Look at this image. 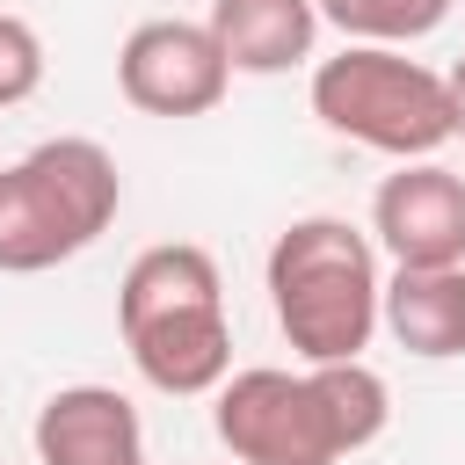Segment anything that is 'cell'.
Wrapping results in <instances>:
<instances>
[{
	"mask_svg": "<svg viewBox=\"0 0 465 465\" xmlns=\"http://www.w3.org/2000/svg\"><path fill=\"white\" fill-rule=\"evenodd\" d=\"M116 327L124 349L138 363L145 385L189 400V392H218L232 378V327H225V283L218 262L189 240L145 247L124 269L116 291Z\"/></svg>",
	"mask_w": 465,
	"mask_h": 465,
	"instance_id": "obj_1",
	"label": "cell"
},
{
	"mask_svg": "<svg viewBox=\"0 0 465 465\" xmlns=\"http://www.w3.org/2000/svg\"><path fill=\"white\" fill-rule=\"evenodd\" d=\"M378 254L349 218H298L269 247V305L305 363H356L378 334Z\"/></svg>",
	"mask_w": 465,
	"mask_h": 465,
	"instance_id": "obj_2",
	"label": "cell"
},
{
	"mask_svg": "<svg viewBox=\"0 0 465 465\" xmlns=\"http://www.w3.org/2000/svg\"><path fill=\"white\" fill-rule=\"evenodd\" d=\"M124 203V174L94 138H44L15 167H0V269L36 276L73 262L109 232Z\"/></svg>",
	"mask_w": 465,
	"mask_h": 465,
	"instance_id": "obj_3",
	"label": "cell"
},
{
	"mask_svg": "<svg viewBox=\"0 0 465 465\" xmlns=\"http://www.w3.org/2000/svg\"><path fill=\"white\" fill-rule=\"evenodd\" d=\"M312 116L334 138H356L392 160H429L450 138V94L443 73H429L407 51L349 44L341 58H320L312 73Z\"/></svg>",
	"mask_w": 465,
	"mask_h": 465,
	"instance_id": "obj_4",
	"label": "cell"
},
{
	"mask_svg": "<svg viewBox=\"0 0 465 465\" xmlns=\"http://www.w3.org/2000/svg\"><path fill=\"white\" fill-rule=\"evenodd\" d=\"M218 443L240 465H334L349 458L312 371H232L218 385Z\"/></svg>",
	"mask_w": 465,
	"mask_h": 465,
	"instance_id": "obj_5",
	"label": "cell"
},
{
	"mask_svg": "<svg viewBox=\"0 0 465 465\" xmlns=\"http://www.w3.org/2000/svg\"><path fill=\"white\" fill-rule=\"evenodd\" d=\"M225 80L232 65L203 22H138L116 51V87L145 116H203L225 102Z\"/></svg>",
	"mask_w": 465,
	"mask_h": 465,
	"instance_id": "obj_6",
	"label": "cell"
},
{
	"mask_svg": "<svg viewBox=\"0 0 465 465\" xmlns=\"http://www.w3.org/2000/svg\"><path fill=\"white\" fill-rule=\"evenodd\" d=\"M371 232L400 269H465V174L400 160L371 196Z\"/></svg>",
	"mask_w": 465,
	"mask_h": 465,
	"instance_id": "obj_7",
	"label": "cell"
},
{
	"mask_svg": "<svg viewBox=\"0 0 465 465\" xmlns=\"http://www.w3.org/2000/svg\"><path fill=\"white\" fill-rule=\"evenodd\" d=\"M36 465H145L138 407L116 385H65L36 407Z\"/></svg>",
	"mask_w": 465,
	"mask_h": 465,
	"instance_id": "obj_8",
	"label": "cell"
},
{
	"mask_svg": "<svg viewBox=\"0 0 465 465\" xmlns=\"http://www.w3.org/2000/svg\"><path fill=\"white\" fill-rule=\"evenodd\" d=\"M203 29L218 36L232 73H291L298 58H312L320 7L312 0H211Z\"/></svg>",
	"mask_w": 465,
	"mask_h": 465,
	"instance_id": "obj_9",
	"label": "cell"
},
{
	"mask_svg": "<svg viewBox=\"0 0 465 465\" xmlns=\"http://www.w3.org/2000/svg\"><path fill=\"white\" fill-rule=\"evenodd\" d=\"M378 320L407 356H465V269H392L378 291Z\"/></svg>",
	"mask_w": 465,
	"mask_h": 465,
	"instance_id": "obj_10",
	"label": "cell"
},
{
	"mask_svg": "<svg viewBox=\"0 0 465 465\" xmlns=\"http://www.w3.org/2000/svg\"><path fill=\"white\" fill-rule=\"evenodd\" d=\"M305 371H312V385H320V400H327V414H334L341 450H363V443L385 436L392 392H385V378H378L363 356H356V363H305Z\"/></svg>",
	"mask_w": 465,
	"mask_h": 465,
	"instance_id": "obj_11",
	"label": "cell"
},
{
	"mask_svg": "<svg viewBox=\"0 0 465 465\" xmlns=\"http://www.w3.org/2000/svg\"><path fill=\"white\" fill-rule=\"evenodd\" d=\"M320 7V22H334L349 44H414V36H429L443 15H450V0H312Z\"/></svg>",
	"mask_w": 465,
	"mask_h": 465,
	"instance_id": "obj_12",
	"label": "cell"
},
{
	"mask_svg": "<svg viewBox=\"0 0 465 465\" xmlns=\"http://www.w3.org/2000/svg\"><path fill=\"white\" fill-rule=\"evenodd\" d=\"M44 87V36L22 15H0V109L29 102Z\"/></svg>",
	"mask_w": 465,
	"mask_h": 465,
	"instance_id": "obj_13",
	"label": "cell"
},
{
	"mask_svg": "<svg viewBox=\"0 0 465 465\" xmlns=\"http://www.w3.org/2000/svg\"><path fill=\"white\" fill-rule=\"evenodd\" d=\"M443 94H450V138H465V58L450 65V80H443Z\"/></svg>",
	"mask_w": 465,
	"mask_h": 465,
	"instance_id": "obj_14",
	"label": "cell"
}]
</instances>
